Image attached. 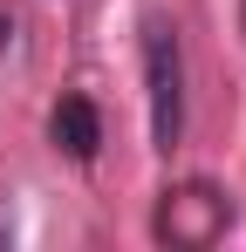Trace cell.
<instances>
[{"label": "cell", "instance_id": "obj_1", "mask_svg": "<svg viewBox=\"0 0 246 252\" xmlns=\"http://www.w3.org/2000/svg\"><path fill=\"white\" fill-rule=\"evenodd\" d=\"M151 232H158V246H219L226 232H233V191L226 184H212V177H185V184H171L151 211Z\"/></svg>", "mask_w": 246, "mask_h": 252}, {"label": "cell", "instance_id": "obj_2", "mask_svg": "<svg viewBox=\"0 0 246 252\" xmlns=\"http://www.w3.org/2000/svg\"><path fill=\"white\" fill-rule=\"evenodd\" d=\"M144 95H151V143L171 150L185 136V55H178V28L151 14L144 21Z\"/></svg>", "mask_w": 246, "mask_h": 252}, {"label": "cell", "instance_id": "obj_3", "mask_svg": "<svg viewBox=\"0 0 246 252\" xmlns=\"http://www.w3.org/2000/svg\"><path fill=\"white\" fill-rule=\"evenodd\" d=\"M48 129H55V150H69L76 164H89V157L103 150V116H96L89 95H62L55 116H48Z\"/></svg>", "mask_w": 246, "mask_h": 252}, {"label": "cell", "instance_id": "obj_4", "mask_svg": "<svg viewBox=\"0 0 246 252\" xmlns=\"http://www.w3.org/2000/svg\"><path fill=\"white\" fill-rule=\"evenodd\" d=\"M7 34H14V28H7V21H0V48H7Z\"/></svg>", "mask_w": 246, "mask_h": 252}, {"label": "cell", "instance_id": "obj_5", "mask_svg": "<svg viewBox=\"0 0 246 252\" xmlns=\"http://www.w3.org/2000/svg\"><path fill=\"white\" fill-rule=\"evenodd\" d=\"M240 28H246V0H240Z\"/></svg>", "mask_w": 246, "mask_h": 252}]
</instances>
